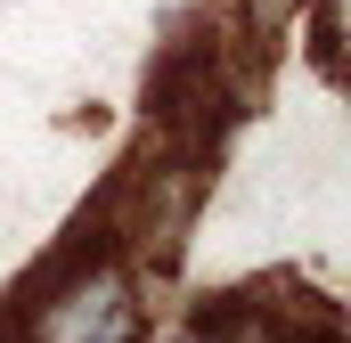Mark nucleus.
<instances>
[{"instance_id":"f03ea898","label":"nucleus","mask_w":351,"mask_h":343,"mask_svg":"<svg viewBox=\"0 0 351 343\" xmlns=\"http://www.w3.org/2000/svg\"><path fill=\"white\" fill-rule=\"evenodd\" d=\"M302 16H311V66L335 82L343 74V0H302Z\"/></svg>"},{"instance_id":"f257e3e1","label":"nucleus","mask_w":351,"mask_h":343,"mask_svg":"<svg viewBox=\"0 0 351 343\" xmlns=\"http://www.w3.org/2000/svg\"><path fill=\"white\" fill-rule=\"evenodd\" d=\"M8 303L25 319V343H147V327H156V278L123 254L90 261L58 286L8 294Z\"/></svg>"}]
</instances>
